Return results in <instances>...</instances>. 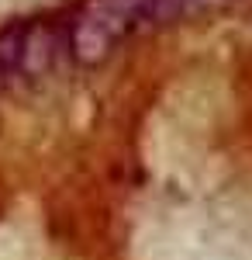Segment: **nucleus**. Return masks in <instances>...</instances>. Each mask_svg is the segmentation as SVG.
<instances>
[{
	"instance_id": "obj_1",
	"label": "nucleus",
	"mask_w": 252,
	"mask_h": 260,
	"mask_svg": "<svg viewBox=\"0 0 252 260\" xmlns=\"http://www.w3.org/2000/svg\"><path fill=\"white\" fill-rule=\"evenodd\" d=\"M145 18L155 21V0H90L69 31V49L79 62H100Z\"/></svg>"
}]
</instances>
